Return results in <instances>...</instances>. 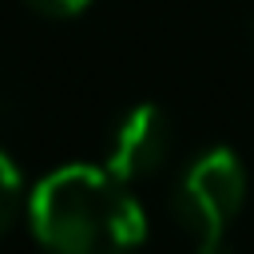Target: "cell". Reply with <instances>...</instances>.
Instances as JSON below:
<instances>
[{"label": "cell", "mask_w": 254, "mask_h": 254, "mask_svg": "<svg viewBox=\"0 0 254 254\" xmlns=\"http://www.w3.org/2000/svg\"><path fill=\"white\" fill-rule=\"evenodd\" d=\"M171 151V123L167 111L159 103H135L131 111H123V119L111 131L107 143V171L119 175L123 183H143L147 175H155L167 163Z\"/></svg>", "instance_id": "cell-3"}, {"label": "cell", "mask_w": 254, "mask_h": 254, "mask_svg": "<svg viewBox=\"0 0 254 254\" xmlns=\"http://www.w3.org/2000/svg\"><path fill=\"white\" fill-rule=\"evenodd\" d=\"M28 222L48 254H135L147 238L131 183L95 163L48 171L28 194Z\"/></svg>", "instance_id": "cell-1"}, {"label": "cell", "mask_w": 254, "mask_h": 254, "mask_svg": "<svg viewBox=\"0 0 254 254\" xmlns=\"http://www.w3.org/2000/svg\"><path fill=\"white\" fill-rule=\"evenodd\" d=\"M175 218L194 230V254H234L230 226L246 202V167L230 147L198 151L175 183Z\"/></svg>", "instance_id": "cell-2"}, {"label": "cell", "mask_w": 254, "mask_h": 254, "mask_svg": "<svg viewBox=\"0 0 254 254\" xmlns=\"http://www.w3.org/2000/svg\"><path fill=\"white\" fill-rule=\"evenodd\" d=\"M28 210V187L20 163L0 147V238L16 226V218Z\"/></svg>", "instance_id": "cell-4"}, {"label": "cell", "mask_w": 254, "mask_h": 254, "mask_svg": "<svg viewBox=\"0 0 254 254\" xmlns=\"http://www.w3.org/2000/svg\"><path fill=\"white\" fill-rule=\"evenodd\" d=\"M24 4H32L40 16H52V20H71L91 8V0H24Z\"/></svg>", "instance_id": "cell-5"}]
</instances>
